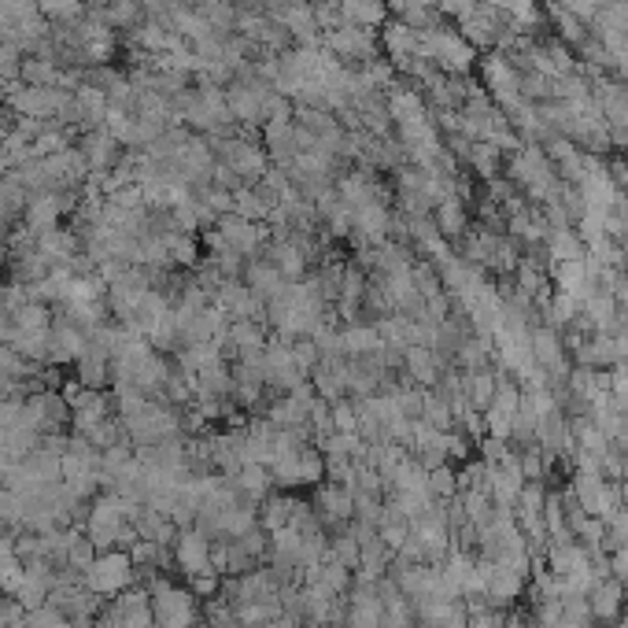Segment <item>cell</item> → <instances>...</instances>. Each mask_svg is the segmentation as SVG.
I'll list each match as a JSON object with an SVG mask.
<instances>
[{
  "instance_id": "obj_1",
  "label": "cell",
  "mask_w": 628,
  "mask_h": 628,
  "mask_svg": "<svg viewBox=\"0 0 628 628\" xmlns=\"http://www.w3.org/2000/svg\"><path fill=\"white\" fill-rule=\"evenodd\" d=\"M85 588L93 595H122L126 588H133V558L122 551L97 555L85 569Z\"/></svg>"
},
{
  "instance_id": "obj_2",
  "label": "cell",
  "mask_w": 628,
  "mask_h": 628,
  "mask_svg": "<svg viewBox=\"0 0 628 628\" xmlns=\"http://www.w3.org/2000/svg\"><path fill=\"white\" fill-rule=\"evenodd\" d=\"M152 617L156 628H193L196 625V599L193 592H182L167 580L152 584Z\"/></svg>"
},
{
  "instance_id": "obj_3",
  "label": "cell",
  "mask_w": 628,
  "mask_h": 628,
  "mask_svg": "<svg viewBox=\"0 0 628 628\" xmlns=\"http://www.w3.org/2000/svg\"><path fill=\"white\" fill-rule=\"evenodd\" d=\"M174 558H178V569H182L189 580L211 573V544H207V536L200 529H185L182 536H178Z\"/></svg>"
},
{
  "instance_id": "obj_4",
  "label": "cell",
  "mask_w": 628,
  "mask_h": 628,
  "mask_svg": "<svg viewBox=\"0 0 628 628\" xmlns=\"http://www.w3.org/2000/svg\"><path fill=\"white\" fill-rule=\"evenodd\" d=\"M85 344H89V333L82 326H74L71 318H60L52 322L49 333V363H78L82 359Z\"/></svg>"
},
{
  "instance_id": "obj_5",
  "label": "cell",
  "mask_w": 628,
  "mask_h": 628,
  "mask_svg": "<svg viewBox=\"0 0 628 628\" xmlns=\"http://www.w3.org/2000/svg\"><path fill=\"white\" fill-rule=\"evenodd\" d=\"M60 211H63V204L52 193L34 196V200L26 204V226H30V233H37V237H41V233L56 230V222H60Z\"/></svg>"
},
{
  "instance_id": "obj_6",
  "label": "cell",
  "mask_w": 628,
  "mask_h": 628,
  "mask_svg": "<svg viewBox=\"0 0 628 628\" xmlns=\"http://www.w3.org/2000/svg\"><path fill=\"white\" fill-rule=\"evenodd\" d=\"M621 599H625V592H621V580H617V577L595 580L592 592H588V606H592L599 617H617V610H621Z\"/></svg>"
},
{
  "instance_id": "obj_7",
  "label": "cell",
  "mask_w": 628,
  "mask_h": 628,
  "mask_svg": "<svg viewBox=\"0 0 628 628\" xmlns=\"http://www.w3.org/2000/svg\"><path fill=\"white\" fill-rule=\"evenodd\" d=\"M15 104L26 111V115H56L60 108H71V100L56 93V89H26L15 97Z\"/></svg>"
},
{
  "instance_id": "obj_8",
  "label": "cell",
  "mask_w": 628,
  "mask_h": 628,
  "mask_svg": "<svg viewBox=\"0 0 628 628\" xmlns=\"http://www.w3.org/2000/svg\"><path fill=\"white\" fill-rule=\"evenodd\" d=\"M407 366H411V374L422 381V385H429V381H436L440 377V359H436L433 348H407Z\"/></svg>"
},
{
  "instance_id": "obj_9",
  "label": "cell",
  "mask_w": 628,
  "mask_h": 628,
  "mask_svg": "<svg viewBox=\"0 0 628 628\" xmlns=\"http://www.w3.org/2000/svg\"><path fill=\"white\" fill-rule=\"evenodd\" d=\"M23 577H26V566L19 562V555H12V558H4L0 562V592L4 595H19V588H23Z\"/></svg>"
},
{
  "instance_id": "obj_10",
  "label": "cell",
  "mask_w": 628,
  "mask_h": 628,
  "mask_svg": "<svg viewBox=\"0 0 628 628\" xmlns=\"http://www.w3.org/2000/svg\"><path fill=\"white\" fill-rule=\"evenodd\" d=\"M111 156H115V141L104 137V133H93L89 141H85V159L93 163V167H108Z\"/></svg>"
},
{
  "instance_id": "obj_11",
  "label": "cell",
  "mask_w": 628,
  "mask_h": 628,
  "mask_svg": "<svg viewBox=\"0 0 628 628\" xmlns=\"http://www.w3.org/2000/svg\"><path fill=\"white\" fill-rule=\"evenodd\" d=\"M23 211V185L15 182H0V218L8 222V218H15Z\"/></svg>"
},
{
  "instance_id": "obj_12",
  "label": "cell",
  "mask_w": 628,
  "mask_h": 628,
  "mask_svg": "<svg viewBox=\"0 0 628 628\" xmlns=\"http://www.w3.org/2000/svg\"><path fill=\"white\" fill-rule=\"evenodd\" d=\"M111 23H119V26H130L133 19H137V4H133V0H119V4H115V8H111Z\"/></svg>"
},
{
  "instance_id": "obj_13",
  "label": "cell",
  "mask_w": 628,
  "mask_h": 628,
  "mask_svg": "<svg viewBox=\"0 0 628 628\" xmlns=\"http://www.w3.org/2000/svg\"><path fill=\"white\" fill-rule=\"evenodd\" d=\"M26 78L34 85H49V82H56V71L52 67H45V63H26Z\"/></svg>"
}]
</instances>
